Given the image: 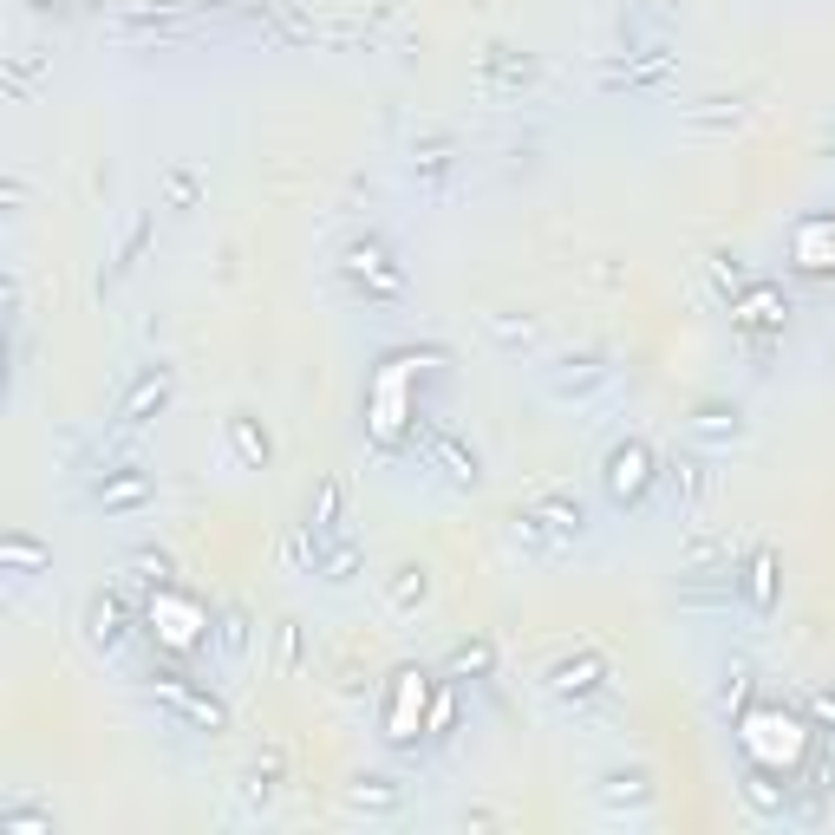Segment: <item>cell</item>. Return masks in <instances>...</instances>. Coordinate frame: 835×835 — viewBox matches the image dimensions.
Segmentation results:
<instances>
[{
	"label": "cell",
	"instance_id": "5",
	"mask_svg": "<svg viewBox=\"0 0 835 835\" xmlns=\"http://www.w3.org/2000/svg\"><path fill=\"white\" fill-rule=\"evenodd\" d=\"M744 594H751L757 614L777 601V562H770V555H751V568H744Z\"/></svg>",
	"mask_w": 835,
	"mask_h": 835
},
{
	"label": "cell",
	"instance_id": "10",
	"mask_svg": "<svg viewBox=\"0 0 835 835\" xmlns=\"http://www.w3.org/2000/svg\"><path fill=\"white\" fill-rule=\"evenodd\" d=\"M392 601H398V607L425 601V568H398V581H392Z\"/></svg>",
	"mask_w": 835,
	"mask_h": 835
},
{
	"label": "cell",
	"instance_id": "8",
	"mask_svg": "<svg viewBox=\"0 0 835 835\" xmlns=\"http://www.w3.org/2000/svg\"><path fill=\"white\" fill-rule=\"evenodd\" d=\"M353 803H359V809H366V803H372V809H392V803H398L392 777H359V783H353Z\"/></svg>",
	"mask_w": 835,
	"mask_h": 835
},
{
	"label": "cell",
	"instance_id": "1",
	"mask_svg": "<svg viewBox=\"0 0 835 835\" xmlns=\"http://www.w3.org/2000/svg\"><path fill=\"white\" fill-rule=\"evenodd\" d=\"M646 483H653V457H646V444H620V451L607 457V496H614V503H640Z\"/></svg>",
	"mask_w": 835,
	"mask_h": 835
},
{
	"label": "cell",
	"instance_id": "6",
	"mask_svg": "<svg viewBox=\"0 0 835 835\" xmlns=\"http://www.w3.org/2000/svg\"><path fill=\"white\" fill-rule=\"evenodd\" d=\"M164 692L177 699V712H183V718H196V725L222 731V705H216V699H203V692H190V685H164Z\"/></svg>",
	"mask_w": 835,
	"mask_h": 835
},
{
	"label": "cell",
	"instance_id": "4",
	"mask_svg": "<svg viewBox=\"0 0 835 835\" xmlns=\"http://www.w3.org/2000/svg\"><path fill=\"white\" fill-rule=\"evenodd\" d=\"M601 679H607V666L588 653V659H568V666H555V679H548V685H555L562 699H588V692H594Z\"/></svg>",
	"mask_w": 835,
	"mask_h": 835
},
{
	"label": "cell",
	"instance_id": "7",
	"mask_svg": "<svg viewBox=\"0 0 835 835\" xmlns=\"http://www.w3.org/2000/svg\"><path fill=\"white\" fill-rule=\"evenodd\" d=\"M144 496H151V477H144V470H131V477L105 483V490H98V503H105V509H124V503H144Z\"/></svg>",
	"mask_w": 835,
	"mask_h": 835
},
{
	"label": "cell",
	"instance_id": "12",
	"mask_svg": "<svg viewBox=\"0 0 835 835\" xmlns=\"http://www.w3.org/2000/svg\"><path fill=\"white\" fill-rule=\"evenodd\" d=\"M490 666V646H457V672H483Z\"/></svg>",
	"mask_w": 835,
	"mask_h": 835
},
{
	"label": "cell",
	"instance_id": "13",
	"mask_svg": "<svg viewBox=\"0 0 835 835\" xmlns=\"http://www.w3.org/2000/svg\"><path fill=\"white\" fill-rule=\"evenodd\" d=\"M235 444H242V457H268V438H255L242 418H235Z\"/></svg>",
	"mask_w": 835,
	"mask_h": 835
},
{
	"label": "cell",
	"instance_id": "2",
	"mask_svg": "<svg viewBox=\"0 0 835 835\" xmlns=\"http://www.w3.org/2000/svg\"><path fill=\"white\" fill-rule=\"evenodd\" d=\"M425 712V672H398L392 679V718H385V738H411V718Z\"/></svg>",
	"mask_w": 835,
	"mask_h": 835
},
{
	"label": "cell",
	"instance_id": "9",
	"mask_svg": "<svg viewBox=\"0 0 835 835\" xmlns=\"http://www.w3.org/2000/svg\"><path fill=\"white\" fill-rule=\"evenodd\" d=\"M118 633H124V627H118V607L98 601V607H92V640H98V646H118Z\"/></svg>",
	"mask_w": 835,
	"mask_h": 835
},
{
	"label": "cell",
	"instance_id": "3",
	"mask_svg": "<svg viewBox=\"0 0 835 835\" xmlns=\"http://www.w3.org/2000/svg\"><path fill=\"white\" fill-rule=\"evenodd\" d=\"M164 398H170V372L157 366V372H144V379L131 385V398L118 405V425H124V431H131V425H144V418H151V411L164 405Z\"/></svg>",
	"mask_w": 835,
	"mask_h": 835
},
{
	"label": "cell",
	"instance_id": "11",
	"mask_svg": "<svg viewBox=\"0 0 835 835\" xmlns=\"http://www.w3.org/2000/svg\"><path fill=\"white\" fill-rule=\"evenodd\" d=\"M242 640H248V620L242 614H222V646H229V653H242Z\"/></svg>",
	"mask_w": 835,
	"mask_h": 835
},
{
	"label": "cell",
	"instance_id": "14",
	"mask_svg": "<svg viewBox=\"0 0 835 835\" xmlns=\"http://www.w3.org/2000/svg\"><path fill=\"white\" fill-rule=\"evenodd\" d=\"M816 712H822V718H835V692H822V699H816Z\"/></svg>",
	"mask_w": 835,
	"mask_h": 835
}]
</instances>
